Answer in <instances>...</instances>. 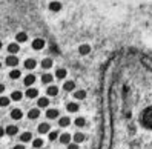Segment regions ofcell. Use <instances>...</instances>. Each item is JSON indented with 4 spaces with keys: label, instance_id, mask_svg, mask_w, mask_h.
Instances as JSON below:
<instances>
[{
    "label": "cell",
    "instance_id": "obj_1",
    "mask_svg": "<svg viewBox=\"0 0 152 149\" xmlns=\"http://www.w3.org/2000/svg\"><path fill=\"white\" fill-rule=\"evenodd\" d=\"M43 46H45V40L43 39H35L34 42H32V48L34 49H43Z\"/></svg>",
    "mask_w": 152,
    "mask_h": 149
},
{
    "label": "cell",
    "instance_id": "obj_2",
    "mask_svg": "<svg viewBox=\"0 0 152 149\" xmlns=\"http://www.w3.org/2000/svg\"><path fill=\"white\" fill-rule=\"evenodd\" d=\"M39 117H40V109L34 108V109L28 111V118H31V120H35V118H39Z\"/></svg>",
    "mask_w": 152,
    "mask_h": 149
},
{
    "label": "cell",
    "instance_id": "obj_3",
    "mask_svg": "<svg viewBox=\"0 0 152 149\" xmlns=\"http://www.w3.org/2000/svg\"><path fill=\"white\" fill-rule=\"evenodd\" d=\"M6 65L8 66H17L19 65V58H17L15 56H10L6 58Z\"/></svg>",
    "mask_w": 152,
    "mask_h": 149
},
{
    "label": "cell",
    "instance_id": "obj_4",
    "mask_svg": "<svg viewBox=\"0 0 152 149\" xmlns=\"http://www.w3.org/2000/svg\"><path fill=\"white\" fill-rule=\"evenodd\" d=\"M37 94H39V91L35 89V88H29V89L26 91V97H28V99H35V97H37Z\"/></svg>",
    "mask_w": 152,
    "mask_h": 149
},
{
    "label": "cell",
    "instance_id": "obj_5",
    "mask_svg": "<svg viewBox=\"0 0 152 149\" xmlns=\"http://www.w3.org/2000/svg\"><path fill=\"white\" fill-rule=\"evenodd\" d=\"M78 52L82 56H88L89 52H91V46H89V45H82V46L78 48Z\"/></svg>",
    "mask_w": 152,
    "mask_h": 149
},
{
    "label": "cell",
    "instance_id": "obj_6",
    "mask_svg": "<svg viewBox=\"0 0 152 149\" xmlns=\"http://www.w3.org/2000/svg\"><path fill=\"white\" fill-rule=\"evenodd\" d=\"M49 9L54 11V12L60 11V9H61V3H60V2H51V3H49Z\"/></svg>",
    "mask_w": 152,
    "mask_h": 149
},
{
    "label": "cell",
    "instance_id": "obj_7",
    "mask_svg": "<svg viewBox=\"0 0 152 149\" xmlns=\"http://www.w3.org/2000/svg\"><path fill=\"white\" fill-rule=\"evenodd\" d=\"M25 68L26 69H34L35 68V60L34 58H26L25 60Z\"/></svg>",
    "mask_w": 152,
    "mask_h": 149
},
{
    "label": "cell",
    "instance_id": "obj_8",
    "mask_svg": "<svg viewBox=\"0 0 152 149\" xmlns=\"http://www.w3.org/2000/svg\"><path fill=\"white\" fill-rule=\"evenodd\" d=\"M42 68H43V69L52 68V58H43V60H42Z\"/></svg>",
    "mask_w": 152,
    "mask_h": 149
},
{
    "label": "cell",
    "instance_id": "obj_9",
    "mask_svg": "<svg viewBox=\"0 0 152 149\" xmlns=\"http://www.w3.org/2000/svg\"><path fill=\"white\" fill-rule=\"evenodd\" d=\"M34 83H35V75L29 74V75L25 77V85H26V86H31V85H34Z\"/></svg>",
    "mask_w": 152,
    "mask_h": 149
},
{
    "label": "cell",
    "instance_id": "obj_10",
    "mask_svg": "<svg viewBox=\"0 0 152 149\" xmlns=\"http://www.w3.org/2000/svg\"><path fill=\"white\" fill-rule=\"evenodd\" d=\"M37 129H39L40 134H46V132H49V125L48 123H40Z\"/></svg>",
    "mask_w": 152,
    "mask_h": 149
},
{
    "label": "cell",
    "instance_id": "obj_11",
    "mask_svg": "<svg viewBox=\"0 0 152 149\" xmlns=\"http://www.w3.org/2000/svg\"><path fill=\"white\" fill-rule=\"evenodd\" d=\"M19 49H20V46L17 45V43H11V45H8V51H10L11 54H17Z\"/></svg>",
    "mask_w": 152,
    "mask_h": 149
},
{
    "label": "cell",
    "instance_id": "obj_12",
    "mask_svg": "<svg viewBox=\"0 0 152 149\" xmlns=\"http://www.w3.org/2000/svg\"><path fill=\"white\" fill-rule=\"evenodd\" d=\"M46 117L48 118H57L58 117V111L57 109H48L46 111Z\"/></svg>",
    "mask_w": 152,
    "mask_h": 149
},
{
    "label": "cell",
    "instance_id": "obj_13",
    "mask_svg": "<svg viewBox=\"0 0 152 149\" xmlns=\"http://www.w3.org/2000/svg\"><path fill=\"white\" fill-rule=\"evenodd\" d=\"M37 104H39L40 108H46L48 104H49V100H48L46 97H40V99L37 100Z\"/></svg>",
    "mask_w": 152,
    "mask_h": 149
},
{
    "label": "cell",
    "instance_id": "obj_14",
    "mask_svg": "<svg viewBox=\"0 0 152 149\" xmlns=\"http://www.w3.org/2000/svg\"><path fill=\"white\" fill-rule=\"evenodd\" d=\"M63 89H65V91H74V89H75V83H74V82H65Z\"/></svg>",
    "mask_w": 152,
    "mask_h": 149
},
{
    "label": "cell",
    "instance_id": "obj_15",
    "mask_svg": "<svg viewBox=\"0 0 152 149\" xmlns=\"http://www.w3.org/2000/svg\"><path fill=\"white\" fill-rule=\"evenodd\" d=\"M26 40H28V34H26V32H19V34H17V42H19V43H23Z\"/></svg>",
    "mask_w": 152,
    "mask_h": 149
},
{
    "label": "cell",
    "instance_id": "obj_16",
    "mask_svg": "<svg viewBox=\"0 0 152 149\" xmlns=\"http://www.w3.org/2000/svg\"><path fill=\"white\" fill-rule=\"evenodd\" d=\"M52 80H54L52 74H43V75H42V82H43V83H46V85H48V83H51Z\"/></svg>",
    "mask_w": 152,
    "mask_h": 149
},
{
    "label": "cell",
    "instance_id": "obj_17",
    "mask_svg": "<svg viewBox=\"0 0 152 149\" xmlns=\"http://www.w3.org/2000/svg\"><path fill=\"white\" fill-rule=\"evenodd\" d=\"M22 115H23V114H22V111H20V109H14V111L11 112V117H12L14 120H20V118H22Z\"/></svg>",
    "mask_w": 152,
    "mask_h": 149
},
{
    "label": "cell",
    "instance_id": "obj_18",
    "mask_svg": "<svg viewBox=\"0 0 152 149\" xmlns=\"http://www.w3.org/2000/svg\"><path fill=\"white\" fill-rule=\"evenodd\" d=\"M17 131H19V128L11 125V126H8V128H6V134H8V135H15V134H17Z\"/></svg>",
    "mask_w": 152,
    "mask_h": 149
},
{
    "label": "cell",
    "instance_id": "obj_19",
    "mask_svg": "<svg viewBox=\"0 0 152 149\" xmlns=\"http://www.w3.org/2000/svg\"><path fill=\"white\" fill-rule=\"evenodd\" d=\"M69 123H71L69 117H63V118H60V120H58V125H60L61 128H66V126H69Z\"/></svg>",
    "mask_w": 152,
    "mask_h": 149
},
{
    "label": "cell",
    "instance_id": "obj_20",
    "mask_svg": "<svg viewBox=\"0 0 152 149\" xmlns=\"http://www.w3.org/2000/svg\"><path fill=\"white\" fill-rule=\"evenodd\" d=\"M69 142H71V135H69V134H61V135H60V143L68 145Z\"/></svg>",
    "mask_w": 152,
    "mask_h": 149
},
{
    "label": "cell",
    "instance_id": "obj_21",
    "mask_svg": "<svg viewBox=\"0 0 152 149\" xmlns=\"http://www.w3.org/2000/svg\"><path fill=\"white\" fill-rule=\"evenodd\" d=\"M46 92H48V95L54 97V95H57V92H58V88H57V86H49Z\"/></svg>",
    "mask_w": 152,
    "mask_h": 149
},
{
    "label": "cell",
    "instance_id": "obj_22",
    "mask_svg": "<svg viewBox=\"0 0 152 149\" xmlns=\"http://www.w3.org/2000/svg\"><path fill=\"white\" fill-rule=\"evenodd\" d=\"M66 108H68V111H69V112H77L80 106H78L77 103H68V106H66Z\"/></svg>",
    "mask_w": 152,
    "mask_h": 149
},
{
    "label": "cell",
    "instance_id": "obj_23",
    "mask_svg": "<svg viewBox=\"0 0 152 149\" xmlns=\"http://www.w3.org/2000/svg\"><path fill=\"white\" fill-rule=\"evenodd\" d=\"M32 138V135H31V132H23L22 135H20V140L23 143H26V142H29V140Z\"/></svg>",
    "mask_w": 152,
    "mask_h": 149
},
{
    "label": "cell",
    "instance_id": "obj_24",
    "mask_svg": "<svg viewBox=\"0 0 152 149\" xmlns=\"http://www.w3.org/2000/svg\"><path fill=\"white\" fill-rule=\"evenodd\" d=\"M22 97H23V95H22V92H20V91H14V92L11 94V99H12V100H15V102L22 100Z\"/></svg>",
    "mask_w": 152,
    "mask_h": 149
},
{
    "label": "cell",
    "instance_id": "obj_25",
    "mask_svg": "<svg viewBox=\"0 0 152 149\" xmlns=\"http://www.w3.org/2000/svg\"><path fill=\"white\" fill-rule=\"evenodd\" d=\"M83 140H85V135L82 132H75V135H74V142L75 143H82Z\"/></svg>",
    "mask_w": 152,
    "mask_h": 149
},
{
    "label": "cell",
    "instance_id": "obj_26",
    "mask_svg": "<svg viewBox=\"0 0 152 149\" xmlns=\"http://www.w3.org/2000/svg\"><path fill=\"white\" fill-rule=\"evenodd\" d=\"M74 97L78 99V100H83V99L86 97V92H85V91H75V92H74Z\"/></svg>",
    "mask_w": 152,
    "mask_h": 149
},
{
    "label": "cell",
    "instance_id": "obj_27",
    "mask_svg": "<svg viewBox=\"0 0 152 149\" xmlns=\"http://www.w3.org/2000/svg\"><path fill=\"white\" fill-rule=\"evenodd\" d=\"M66 69H57V72H56V77L57 78H65L66 77Z\"/></svg>",
    "mask_w": 152,
    "mask_h": 149
},
{
    "label": "cell",
    "instance_id": "obj_28",
    "mask_svg": "<svg viewBox=\"0 0 152 149\" xmlns=\"http://www.w3.org/2000/svg\"><path fill=\"white\" fill-rule=\"evenodd\" d=\"M74 123H75V126H77V128H82V126H85L86 121H85V118H83V117H78V118H75Z\"/></svg>",
    "mask_w": 152,
    "mask_h": 149
},
{
    "label": "cell",
    "instance_id": "obj_29",
    "mask_svg": "<svg viewBox=\"0 0 152 149\" xmlns=\"http://www.w3.org/2000/svg\"><path fill=\"white\" fill-rule=\"evenodd\" d=\"M10 77H11V78H14V80H17V78L20 77V71H19V69H14V71H11V72H10Z\"/></svg>",
    "mask_w": 152,
    "mask_h": 149
},
{
    "label": "cell",
    "instance_id": "obj_30",
    "mask_svg": "<svg viewBox=\"0 0 152 149\" xmlns=\"http://www.w3.org/2000/svg\"><path fill=\"white\" fill-rule=\"evenodd\" d=\"M32 146H34V148H37V149H40V148L43 146V140H42V138H37V140H34Z\"/></svg>",
    "mask_w": 152,
    "mask_h": 149
},
{
    "label": "cell",
    "instance_id": "obj_31",
    "mask_svg": "<svg viewBox=\"0 0 152 149\" xmlns=\"http://www.w3.org/2000/svg\"><path fill=\"white\" fill-rule=\"evenodd\" d=\"M0 104H2V106H8V104H10V99H8V97H2V99H0Z\"/></svg>",
    "mask_w": 152,
    "mask_h": 149
},
{
    "label": "cell",
    "instance_id": "obj_32",
    "mask_svg": "<svg viewBox=\"0 0 152 149\" xmlns=\"http://www.w3.org/2000/svg\"><path fill=\"white\" fill-rule=\"evenodd\" d=\"M58 137V134L56 132V131H52V132H49V140H51V142H52V140H56Z\"/></svg>",
    "mask_w": 152,
    "mask_h": 149
},
{
    "label": "cell",
    "instance_id": "obj_33",
    "mask_svg": "<svg viewBox=\"0 0 152 149\" xmlns=\"http://www.w3.org/2000/svg\"><path fill=\"white\" fill-rule=\"evenodd\" d=\"M78 146H77V143H71V145H68V149H77Z\"/></svg>",
    "mask_w": 152,
    "mask_h": 149
},
{
    "label": "cell",
    "instance_id": "obj_34",
    "mask_svg": "<svg viewBox=\"0 0 152 149\" xmlns=\"http://www.w3.org/2000/svg\"><path fill=\"white\" fill-rule=\"evenodd\" d=\"M14 149H25V146H23V145H17Z\"/></svg>",
    "mask_w": 152,
    "mask_h": 149
}]
</instances>
